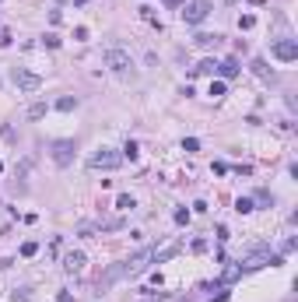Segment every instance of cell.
<instances>
[{"label": "cell", "mask_w": 298, "mask_h": 302, "mask_svg": "<svg viewBox=\"0 0 298 302\" xmlns=\"http://www.w3.org/2000/svg\"><path fill=\"white\" fill-rule=\"evenodd\" d=\"M120 162H123V155H116L112 148H98L91 158H88V169H91V172H102V169L109 172V169H116Z\"/></svg>", "instance_id": "obj_1"}, {"label": "cell", "mask_w": 298, "mask_h": 302, "mask_svg": "<svg viewBox=\"0 0 298 302\" xmlns=\"http://www.w3.org/2000/svg\"><path fill=\"white\" fill-rule=\"evenodd\" d=\"M207 14H211V0H190V4H183V11H179V18H183L186 25H200Z\"/></svg>", "instance_id": "obj_2"}, {"label": "cell", "mask_w": 298, "mask_h": 302, "mask_svg": "<svg viewBox=\"0 0 298 302\" xmlns=\"http://www.w3.org/2000/svg\"><path fill=\"white\" fill-rule=\"evenodd\" d=\"M105 67H109L112 74H127V71L134 67V60H130L127 49H116V46H112V49H105Z\"/></svg>", "instance_id": "obj_3"}, {"label": "cell", "mask_w": 298, "mask_h": 302, "mask_svg": "<svg viewBox=\"0 0 298 302\" xmlns=\"http://www.w3.org/2000/svg\"><path fill=\"white\" fill-rule=\"evenodd\" d=\"M74 151H77L74 141H53V144H49V155H53V162H56L60 169H67V165L74 162Z\"/></svg>", "instance_id": "obj_4"}, {"label": "cell", "mask_w": 298, "mask_h": 302, "mask_svg": "<svg viewBox=\"0 0 298 302\" xmlns=\"http://www.w3.org/2000/svg\"><path fill=\"white\" fill-rule=\"evenodd\" d=\"M154 257V249H141L137 257H130V260H123L120 264V271H123V278H137L144 267H148V260Z\"/></svg>", "instance_id": "obj_5"}, {"label": "cell", "mask_w": 298, "mask_h": 302, "mask_svg": "<svg viewBox=\"0 0 298 302\" xmlns=\"http://www.w3.org/2000/svg\"><path fill=\"white\" fill-rule=\"evenodd\" d=\"M270 57L281 60V64H291V60H298V42L295 39H277V42L270 46Z\"/></svg>", "instance_id": "obj_6"}, {"label": "cell", "mask_w": 298, "mask_h": 302, "mask_svg": "<svg viewBox=\"0 0 298 302\" xmlns=\"http://www.w3.org/2000/svg\"><path fill=\"white\" fill-rule=\"evenodd\" d=\"M11 77H14V84H18L21 91H39V88H42V77L32 74V71H25V67H14Z\"/></svg>", "instance_id": "obj_7"}, {"label": "cell", "mask_w": 298, "mask_h": 302, "mask_svg": "<svg viewBox=\"0 0 298 302\" xmlns=\"http://www.w3.org/2000/svg\"><path fill=\"white\" fill-rule=\"evenodd\" d=\"M84 264H88V257H84L81 249L64 253V271H67V274H81V271H84Z\"/></svg>", "instance_id": "obj_8"}, {"label": "cell", "mask_w": 298, "mask_h": 302, "mask_svg": "<svg viewBox=\"0 0 298 302\" xmlns=\"http://www.w3.org/2000/svg\"><path fill=\"white\" fill-rule=\"evenodd\" d=\"M218 74H221V81H231V77L242 74V67H239V60H235V57H224L221 64H218Z\"/></svg>", "instance_id": "obj_9"}, {"label": "cell", "mask_w": 298, "mask_h": 302, "mask_svg": "<svg viewBox=\"0 0 298 302\" xmlns=\"http://www.w3.org/2000/svg\"><path fill=\"white\" fill-rule=\"evenodd\" d=\"M218 71V60H200L197 67H193V77H204V74H214Z\"/></svg>", "instance_id": "obj_10"}, {"label": "cell", "mask_w": 298, "mask_h": 302, "mask_svg": "<svg viewBox=\"0 0 298 302\" xmlns=\"http://www.w3.org/2000/svg\"><path fill=\"white\" fill-rule=\"evenodd\" d=\"M193 42H197V46H218V42H221V35H211V32H200V35H197Z\"/></svg>", "instance_id": "obj_11"}, {"label": "cell", "mask_w": 298, "mask_h": 302, "mask_svg": "<svg viewBox=\"0 0 298 302\" xmlns=\"http://www.w3.org/2000/svg\"><path fill=\"white\" fill-rule=\"evenodd\" d=\"M253 71L263 77V81H274V74H270V67H267V60H253Z\"/></svg>", "instance_id": "obj_12"}, {"label": "cell", "mask_w": 298, "mask_h": 302, "mask_svg": "<svg viewBox=\"0 0 298 302\" xmlns=\"http://www.w3.org/2000/svg\"><path fill=\"white\" fill-rule=\"evenodd\" d=\"M239 274H242V267H239V264H228V267H224V278H221V281H224V285H231Z\"/></svg>", "instance_id": "obj_13"}, {"label": "cell", "mask_w": 298, "mask_h": 302, "mask_svg": "<svg viewBox=\"0 0 298 302\" xmlns=\"http://www.w3.org/2000/svg\"><path fill=\"white\" fill-rule=\"evenodd\" d=\"M56 109H60V113H71V109H77V98L74 95H64V98L56 102Z\"/></svg>", "instance_id": "obj_14"}, {"label": "cell", "mask_w": 298, "mask_h": 302, "mask_svg": "<svg viewBox=\"0 0 298 302\" xmlns=\"http://www.w3.org/2000/svg\"><path fill=\"white\" fill-rule=\"evenodd\" d=\"M137 155H141V148H137V141H127V144H123V158L137 162Z\"/></svg>", "instance_id": "obj_15"}, {"label": "cell", "mask_w": 298, "mask_h": 302, "mask_svg": "<svg viewBox=\"0 0 298 302\" xmlns=\"http://www.w3.org/2000/svg\"><path fill=\"white\" fill-rule=\"evenodd\" d=\"M46 116V102H35V106H28V120H42Z\"/></svg>", "instance_id": "obj_16"}, {"label": "cell", "mask_w": 298, "mask_h": 302, "mask_svg": "<svg viewBox=\"0 0 298 302\" xmlns=\"http://www.w3.org/2000/svg\"><path fill=\"white\" fill-rule=\"evenodd\" d=\"M235 211H239V215H249V211H256V208H253L249 197H239V200H235Z\"/></svg>", "instance_id": "obj_17"}, {"label": "cell", "mask_w": 298, "mask_h": 302, "mask_svg": "<svg viewBox=\"0 0 298 302\" xmlns=\"http://www.w3.org/2000/svg\"><path fill=\"white\" fill-rule=\"evenodd\" d=\"M116 208H120V211H130V208H134V197H130V193H120V197H116Z\"/></svg>", "instance_id": "obj_18"}, {"label": "cell", "mask_w": 298, "mask_h": 302, "mask_svg": "<svg viewBox=\"0 0 298 302\" xmlns=\"http://www.w3.org/2000/svg\"><path fill=\"white\" fill-rule=\"evenodd\" d=\"M175 253H179V246H165L161 253L154 249V257H151V260H168V257H175Z\"/></svg>", "instance_id": "obj_19"}, {"label": "cell", "mask_w": 298, "mask_h": 302, "mask_svg": "<svg viewBox=\"0 0 298 302\" xmlns=\"http://www.w3.org/2000/svg\"><path fill=\"white\" fill-rule=\"evenodd\" d=\"M253 25H256V18H253V14H242V18H239V28H242V32H249Z\"/></svg>", "instance_id": "obj_20"}, {"label": "cell", "mask_w": 298, "mask_h": 302, "mask_svg": "<svg viewBox=\"0 0 298 302\" xmlns=\"http://www.w3.org/2000/svg\"><path fill=\"white\" fill-rule=\"evenodd\" d=\"M32 295H28V288H18V292H11V302H28Z\"/></svg>", "instance_id": "obj_21"}, {"label": "cell", "mask_w": 298, "mask_h": 302, "mask_svg": "<svg viewBox=\"0 0 298 302\" xmlns=\"http://www.w3.org/2000/svg\"><path fill=\"white\" fill-rule=\"evenodd\" d=\"M175 225H190V211H186V208L175 211Z\"/></svg>", "instance_id": "obj_22"}, {"label": "cell", "mask_w": 298, "mask_h": 302, "mask_svg": "<svg viewBox=\"0 0 298 302\" xmlns=\"http://www.w3.org/2000/svg\"><path fill=\"white\" fill-rule=\"evenodd\" d=\"M35 253H39V242H25L21 246V257H35Z\"/></svg>", "instance_id": "obj_23"}, {"label": "cell", "mask_w": 298, "mask_h": 302, "mask_svg": "<svg viewBox=\"0 0 298 302\" xmlns=\"http://www.w3.org/2000/svg\"><path fill=\"white\" fill-rule=\"evenodd\" d=\"M11 39H14V35H11L7 28H0V49H7V46H11Z\"/></svg>", "instance_id": "obj_24"}, {"label": "cell", "mask_w": 298, "mask_h": 302, "mask_svg": "<svg viewBox=\"0 0 298 302\" xmlns=\"http://www.w3.org/2000/svg\"><path fill=\"white\" fill-rule=\"evenodd\" d=\"M211 95L221 98V95H224V81H214V84H211Z\"/></svg>", "instance_id": "obj_25"}, {"label": "cell", "mask_w": 298, "mask_h": 302, "mask_svg": "<svg viewBox=\"0 0 298 302\" xmlns=\"http://www.w3.org/2000/svg\"><path fill=\"white\" fill-rule=\"evenodd\" d=\"M200 148V141H197V137H186V141H183V151H197Z\"/></svg>", "instance_id": "obj_26"}, {"label": "cell", "mask_w": 298, "mask_h": 302, "mask_svg": "<svg viewBox=\"0 0 298 302\" xmlns=\"http://www.w3.org/2000/svg\"><path fill=\"white\" fill-rule=\"evenodd\" d=\"M42 42H46V46H49V49H60V39H56V35H46V39H42Z\"/></svg>", "instance_id": "obj_27"}, {"label": "cell", "mask_w": 298, "mask_h": 302, "mask_svg": "<svg viewBox=\"0 0 298 302\" xmlns=\"http://www.w3.org/2000/svg\"><path fill=\"white\" fill-rule=\"evenodd\" d=\"M165 4H168V7H183L186 0H165Z\"/></svg>", "instance_id": "obj_28"}]
</instances>
